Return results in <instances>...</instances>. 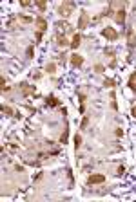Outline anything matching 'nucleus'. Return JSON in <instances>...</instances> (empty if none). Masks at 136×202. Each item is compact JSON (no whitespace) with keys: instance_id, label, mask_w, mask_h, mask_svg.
<instances>
[{"instance_id":"f257e3e1","label":"nucleus","mask_w":136,"mask_h":202,"mask_svg":"<svg viewBox=\"0 0 136 202\" xmlns=\"http://www.w3.org/2000/svg\"><path fill=\"white\" fill-rule=\"evenodd\" d=\"M73 9H75V4H73V2H64V4L58 7V15H60L62 18H69Z\"/></svg>"},{"instance_id":"f03ea898","label":"nucleus","mask_w":136,"mask_h":202,"mask_svg":"<svg viewBox=\"0 0 136 202\" xmlns=\"http://www.w3.org/2000/svg\"><path fill=\"white\" fill-rule=\"evenodd\" d=\"M102 34L105 36L107 40H111V42L118 40V31H116V29H113V27H105V29L102 31Z\"/></svg>"},{"instance_id":"7ed1b4c3","label":"nucleus","mask_w":136,"mask_h":202,"mask_svg":"<svg viewBox=\"0 0 136 202\" xmlns=\"http://www.w3.org/2000/svg\"><path fill=\"white\" fill-rule=\"evenodd\" d=\"M35 25H36V29H38V33H44V31L47 29L46 18H44V16H36V18H35Z\"/></svg>"},{"instance_id":"20e7f679","label":"nucleus","mask_w":136,"mask_h":202,"mask_svg":"<svg viewBox=\"0 0 136 202\" xmlns=\"http://www.w3.org/2000/svg\"><path fill=\"white\" fill-rule=\"evenodd\" d=\"M102 182H105V177L103 175H89L87 177V184H102Z\"/></svg>"},{"instance_id":"39448f33","label":"nucleus","mask_w":136,"mask_h":202,"mask_svg":"<svg viewBox=\"0 0 136 202\" xmlns=\"http://www.w3.org/2000/svg\"><path fill=\"white\" fill-rule=\"evenodd\" d=\"M87 24H89V15H87L85 11H82V13H80V22H78V29H85V27H87Z\"/></svg>"},{"instance_id":"423d86ee","label":"nucleus","mask_w":136,"mask_h":202,"mask_svg":"<svg viewBox=\"0 0 136 202\" xmlns=\"http://www.w3.org/2000/svg\"><path fill=\"white\" fill-rule=\"evenodd\" d=\"M127 44H129V47L136 45V33H134L132 27H129V31H127Z\"/></svg>"},{"instance_id":"0eeeda50","label":"nucleus","mask_w":136,"mask_h":202,"mask_svg":"<svg viewBox=\"0 0 136 202\" xmlns=\"http://www.w3.org/2000/svg\"><path fill=\"white\" fill-rule=\"evenodd\" d=\"M82 63H83V58H82L80 54H76V52H75V54L71 56V65H73V67H80Z\"/></svg>"},{"instance_id":"6e6552de","label":"nucleus","mask_w":136,"mask_h":202,"mask_svg":"<svg viewBox=\"0 0 136 202\" xmlns=\"http://www.w3.org/2000/svg\"><path fill=\"white\" fill-rule=\"evenodd\" d=\"M114 20H116L118 24H123V22H125V9H123V7H120L118 11H116V15H114Z\"/></svg>"},{"instance_id":"1a4fd4ad","label":"nucleus","mask_w":136,"mask_h":202,"mask_svg":"<svg viewBox=\"0 0 136 202\" xmlns=\"http://www.w3.org/2000/svg\"><path fill=\"white\" fill-rule=\"evenodd\" d=\"M20 87H22V92H24V96H31V94H35V87H29L27 83H22Z\"/></svg>"},{"instance_id":"9d476101","label":"nucleus","mask_w":136,"mask_h":202,"mask_svg":"<svg viewBox=\"0 0 136 202\" xmlns=\"http://www.w3.org/2000/svg\"><path fill=\"white\" fill-rule=\"evenodd\" d=\"M55 27H58L60 31H64V33H67V31H71V25H69L67 22H62V20H60V22H56V24H55Z\"/></svg>"},{"instance_id":"9b49d317","label":"nucleus","mask_w":136,"mask_h":202,"mask_svg":"<svg viewBox=\"0 0 136 202\" xmlns=\"http://www.w3.org/2000/svg\"><path fill=\"white\" fill-rule=\"evenodd\" d=\"M46 103L49 105V107H58V105H60V101L55 98V96H47V98H46Z\"/></svg>"},{"instance_id":"f8f14e48","label":"nucleus","mask_w":136,"mask_h":202,"mask_svg":"<svg viewBox=\"0 0 136 202\" xmlns=\"http://www.w3.org/2000/svg\"><path fill=\"white\" fill-rule=\"evenodd\" d=\"M80 42H82L80 34H78V33H75V36H73V40H71V44H69V45H71L73 49H76V47L80 45Z\"/></svg>"},{"instance_id":"ddd939ff","label":"nucleus","mask_w":136,"mask_h":202,"mask_svg":"<svg viewBox=\"0 0 136 202\" xmlns=\"http://www.w3.org/2000/svg\"><path fill=\"white\" fill-rule=\"evenodd\" d=\"M55 38H56V42H58V45H64V47H66V45L69 44V42L66 40V36H62V33H56Z\"/></svg>"},{"instance_id":"4468645a","label":"nucleus","mask_w":136,"mask_h":202,"mask_svg":"<svg viewBox=\"0 0 136 202\" xmlns=\"http://www.w3.org/2000/svg\"><path fill=\"white\" fill-rule=\"evenodd\" d=\"M111 107L114 108V110H118V103H116V92H111Z\"/></svg>"},{"instance_id":"2eb2a0df","label":"nucleus","mask_w":136,"mask_h":202,"mask_svg":"<svg viewBox=\"0 0 136 202\" xmlns=\"http://www.w3.org/2000/svg\"><path fill=\"white\" fill-rule=\"evenodd\" d=\"M80 146H82V135L76 134V135H75V150H76V152H78V148H80Z\"/></svg>"},{"instance_id":"dca6fc26","label":"nucleus","mask_w":136,"mask_h":202,"mask_svg":"<svg viewBox=\"0 0 136 202\" xmlns=\"http://www.w3.org/2000/svg\"><path fill=\"white\" fill-rule=\"evenodd\" d=\"M55 70H56V65H55V63H47L46 72H49V74H55Z\"/></svg>"},{"instance_id":"f3484780","label":"nucleus","mask_w":136,"mask_h":202,"mask_svg":"<svg viewBox=\"0 0 136 202\" xmlns=\"http://www.w3.org/2000/svg\"><path fill=\"white\" fill-rule=\"evenodd\" d=\"M2 112H4L6 115H13V114H15V112H13L11 108H9V107H6V105H4V107H2Z\"/></svg>"},{"instance_id":"a211bd4d","label":"nucleus","mask_w":136,"mask_h":202,"mask_svg":"<svg viewBox=\"0 0 136 202\" xmlns=\"http://www.w3.org/2000/svg\"><path fill=\"white\" fill-rule=\"evenodd\" d=\"M36 6H38V9H40V11H46V2H44V0H38V2H36Z\"/></svg>"},{"instance_id":"6ab92c4d","label":"nucleus","mask_w":136,"mask_h":202,"mask_svg":"<svg viewBox=\"0 0 136 202\" xmlns=\"http://www.w3.org/2000/svg\"><path fill=\"white\" fill-rule=\"evenodd\" d=\"M114 85H116L114 80H105V87H114Z\"/></svg>"},{"instance_id":"aec40b11","label":"nucleus","mask_w":136,"mask_h":202,"mask_svg":"<svg viewBox=\"0 0 136 202\" xmlns=\"http://www.w3.org/2000/svg\"><path fill=\"white\" fill-rule=\"evenodd\" d=\"M33 51H35V47H33V45L27 47V58H33Z\"/></svg>"},{"instance_id":"412c9836","label":"nucleus","mask_w":136,"mask_h":202,"mask_svg":"<svg viewBox=\"0 0 136 202\" xmlns=\"http://www.w3.org/2000/svg\"><path fill=\"white\" fill-rule=\"evenodd\" d=\"M95 70H96V72H103V70H105V67H103V65H100V63H98V65H95Z\"/></svg>"},{"instance_id":"4be33fe9","label":"nucleus","mask_w":136,"mask_h":202,"mask_svg":"<svg viewBox=\"0 0 136 202\" xmlns=\"http://www.w3.org/2000/svg\"><path fill=\"white\" fill-rule=\"evenodd\" d=\"M87 123H89V119H87V118H83V121H82V130L87 126Z\"/></svg>"},{"instance_id":"5701e85b","label":"nucleus","mask_w":136,"mask_h":202,"mask_svg":"<svg viewBox=\"0 0 136 202\" xmlns=\"http://www.w3.org/2000/svg\"><path fill=\"white\" fill-rule=\"evenodd\" d=\"M105 54H109V56H114V51H113V49H105Z\"/></svg>"},{"instance_id":"b1692460","label":"nucleus","mask_w":136,"mask_h":202,"mask_svg":"<svg viewBox=\"0 0 136 202\" xmlns=\"http://www.w3.org/2000/svg\"><path fill=\"white\" fill-rule=\"evenodd\" d=\"M116 135L122 137V135H123V130H122V128H116Z\"/></svg>"},{"instance_id":"393cba45","label":"nucleus","mask_w":136,"mask_h":202,"mask_svg":"<svg viewBox=\"0 0 136 202\" xmlns=\"http://www.w3.org/2000/svg\"><path fill=\"white\" fill-rule=\"evenodd\" d=\"M123 172H125V168H123V166H118V175H122Z\"/></svg>"},{"instance_id":"a878e982","label":"nucleus","mask_w":136,"mask_h":202,"mask_svg":"<svg viewBox=\"0 0 136 202\" xmlns=\"http://www.w3.org/2000/svg\"><path fill=\"white\" fill-rule=\"evenodd\" d=\"M131 115H132V118L136 119V107H132V110H131Z\"/></svg>"}]
</instances>
